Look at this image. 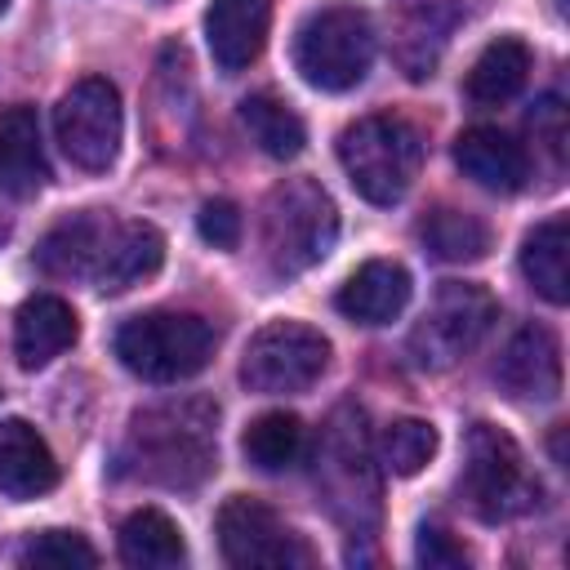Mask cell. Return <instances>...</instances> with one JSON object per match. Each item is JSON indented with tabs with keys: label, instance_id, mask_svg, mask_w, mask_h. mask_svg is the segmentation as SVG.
<instances>
[{
	"label": "cell",
	"instance_id": "obj_1",
	"mask_svg": "<svg viewBox=\"0 0 570 570\" xmlns=\"http://www.w3.org/2000/svg\"><path fill=\"white\" fill-rule=\"evenodd\" d=\"M120 468L151 485L196 490L218 468V405L169 401L142 410L125 436Z\"/></svg>",
	"mask_w": 570,
	"mask_h": 570
},
{
	"label": "cell",
	"instance_id": "obj_6",
	"mask_svg": "<svg viewBox=\"0 0 570 570\" xmlns=\"http://www.w3.org/2000/svg\"><path fill=\"white\" fill-rule=\"evenodd\" d=\"M459 490L468 508L481 521H512L525 508L539 503V481H530L521 445L494 428V423H472L468 428V454H463V476Z\"/></svg>",
	"mask_w": 570,
	"mask_h": 570
},
{
	"label": "cell",
	"instance_id": "obj_28",
	"mask_svg": "<svg viewBox=\"0 0 570 570\" xmlns=\"http://www.w3.org/2000/svg\"><path fill=\"white\" fill-rule=\"evenodd\" d=\"M436 454V428L423 419H392L379 432V463L392 476H414Z\"/></svg>",
	"mask_w": 570,
	"mask_h": 570
},
{
	"label": "cell",
	"instance_id": "obj_7",
	"mask_svg": "<svg viewBox=\"0 0 570 570\" xmlns=\"http://www.w3.org/2000/svg\"><path fill=\"white\" fill-rule=\"evenodd\" d=\"M316 485L325 490V503L343 525L365 530L379 517V481H374V468H370V445H365V432H361V414L338 410L330 419V428L321 436V450H316Z\"/></svg>",
	"mask_w": 570,
	"mask_h": 570
},
{
	"label": "cell",
	"instance_id": "obj_24",
	"mask_svg": "<svg viewBox=\"0 0 570 570\" xmlns=\"http://www.w3.org/2000/svg\"><path fill=\"white\" fill-rule=\"evenodd\" d=\"M183 530L160 508H138L120 525V561L134 570H174L183 566Z\"/></svg>",
	"mask_w": 570,
	"mask_h": 570
},
{
	"label": "cell",
	"instance_id": "obj_23",
	"mask_svg": "<svg viewBox=\"0 0 570 570\" xmlns=\"http://www.w3.org/2000/svg\"><path fill=\"white\" fill-rule=\"evenodd\" d=\"M521 272L548 303L561 307L570 298V223H566V214H552L525 232Z\"/></svg>",
	"mask_w": 570,
	"mask_h": 570
},
{
	"label": "cell",
	"instance_id": "obj_9",
	"mask_svg": "<svg viewBox=\"0 0 570 570\" xmlns=\"http://www.w3.org/2000/svg\"><path fill=\"white\" fill-rule=\"evenodd\" d=\"M330 365V338L303 321H272L263 325L240 356V383L263 396L303 392Z\"/></svg>",
	"mask_w": 570,
	"mask_h": 570
},
{
	"label": "cell",
	"instance_id": "obj_12",
	"mask_svg": "<svg viewBox=\"0 0 570 570\" xmlns=\"http://www.w3.org/2000/svg\"><path fill=\"white\" fill-rule=\"evenodd\" d=\"M499 387L512 401H557L561 392V343L548 325H525L508 338L494 365Z\"/></svg>",
	"mask_w": 570,
	"mask_h": 570
},
{
	"label": "cell",
	"instance_id": "obj_4",
	"mask_svg": "<svg viewBox=\"0 0 570 570\" xmlns=\"http://www.w3.org/2000/svg\"><path fill=\"white\" fill-rule=\"evenodd\" d=\"M214 325L196 312H142L116 330V356L129 374L147 383H178L209 365Z\"/></svg>",
	"mask_w": 570,
	"mask_h": 570
},
{
	"label": "cell",
	"instance_id": "obj_18",
	"mask_svg": "<svg viewBox=\"0 0 570 570\" xmlns=\"http://www.w3.org/2000/svg\"><path fill=\"white\" fill-rule=\"evenodd\" d=\"M160 263H165V236L151 223H111L107 245H102L89 281L102 294H120V289L156 276Z\"/></svg>",
	"mask_w": 570,
	"mask_h": 570
},
{
	"label": "cell",
	"instance_id": "obj_15",
	"mask_svg": "<svg viewBox=\"0 0 570 570\" xmlns=\"http://www.w3.org/2000/svg\"><path fill=\"white\" fill-rule=\"evenodd\" d=\"M454 165H459L476 187L499 191V196L521 191L525 178H530V156H525V147H521L512 134L494 129V125H472V129H463V134L454 138Z\"/></svg>",
	"mask_w": 570,
	"mask_h": 570
},
{
	"label": "cell",
	"instance_id": "obj_13",
	"mask_svg": "<svg viewBox=\"0 0 570 570\" xmlns=\"http://www.w3.org/2000/svg\"><path fill=\"white\" fill-rule=\"evenodd\" d=\"M459 4L454 0H410L396 13L392 27V58L410 80H428L445 53L450 31L459 27Z\"/></svg>",
	"mask_w": 570,
	"mask_h": 570
},
{
	"label": "cell",
	"instance_id": "obj_29",
	"mask_svg": "<svg viewBox=\"0 0 570 570\" xmlns=\"http://www.w3.org/2000/svg\"><path fill=\"white\" fill-rule=\"evenodd\" d=\"M22 566H98V552L76 530H40L18 552Z\"/></svg>",
	"mask_w": 570,
	"mask_h": 570
},
{
	"label": "cell",
	"instance_id": "obj_32",
	"mask_svg": "<svg viewBox=\"0 0 570 570\" xmlns=\"http://www.w3.org/2000/svg\"><path fill=\"white\" fill-rule=\"evenodd\" d=\"M530 129H534V138H543V147H548L552 160L561 165V156H566V107H561L557 94H548V98L530 111Z\"/></svg>",
	"mask_w": 570,
	"mask_h": 570
},
{
	"label": "cell",
	"instance_id": "obj_27",
	"mask_svg": "<svg viewBox=\"0 0 570 570\" xmlns=\"http://www.w3.org/2000/svg\"><path fill=\"white\" fill-rule=\"evenodd\" d=\"M423 245L441 258V263H476L490 249V227L463 209H432L419 227Z\"/></svg>",
	"mask_w": 570,
	"mask_h": 570
},
{
	"label": "cell",
	"instance_id": "obj_26",
	"mask_svg": "<svg viewBox=\"0 0 570 570\" xmlns=\"http://www.w3.org/2000/svg\"><path fill=\"white\" fill-rule=\"evenodd\" d=\"M240 125L249 129V138L272 156V160H294L307 142V129L298 120V111L289 102H281L276 94H249L240 102Z\"/></svg>",
	"mask_w": 570,
	"mask_h": 570
},
{
	"label": "cell",
	"instance_id": "obj_34",
	"mask_svg": "<svg viewBox=\"0 0 570 570\" xmlns=\"http://www.w3.org/2000/svg\"><path fill=\"white\" fill-rule=\"evenodd\" d=\"M4 9H9V0H0V13H4Z\"/></svg>",
	"mask_w": 570,
	"mask_h": 570
},
{
	"label": "cell",
	"instance_id": "obj_14",
	"mask_svg": "<svg viewBox=\"0 0 570 570\" xmlns=\"http://www.w3.org/2000/svg\"><path fill=\"white\" fill-rule=\"evenodd\" d=\"M267 27H272V0H209L205 45L214 53V67L227 76L245 71L263 53Z\"/></svg>",
	"mask_w": 570,
	"mask_h": 570
},
{
	"label": "cell",
	"instance_id": "obj_20",
	"mask_svg": "<svg viewBox=\"0 0 570 570\" xmlns=\"http://www.w3.org/2000/svg\"><path fill=\"white\" fill-rule=\"evenodd\" d=\"M80 325L67 298L58 294H31L13 316V356L22 370H40L53 356H62L76 343Z\"/></svg>",
	"mask_w": 570,
	"mask_h": 570
},
{
	"label": "cell",
	"instance_id": "obj_8",
	"mask_svg": "<svg viewBox=\"0 0 570 570\" xmlns=\"http://www.w3.org/2000/svg\"><path fill=\"white\" fill-rule=\"evenodd\" d=\"M494 316H499V303L490 289H481L472 281H445L410 334L414 365L419 370H450L459 356H468L485 338Z\"/></svg>",
	"mask_w": 570,
	"mask_h": 570
},
{
	"label": "cell",
	"instance_id": "obj_19",
	"mask_svg": "<svg viewBox=\"0 0 570 570\" xmlns=\"http://www.w3.org/2000/svg\"><path fill=\"white\" fill-rule=\"evenodd\" d=\"M58 485V459L27 419H0V494L36 499Z\"/></svg>",
	"mask_w": 570,
	"mask_h": 570
},
{
	"label": "cell",
	"instance_id": "obj_17",
	"mask_svg": "<svg viewBox=\"0 0 570 570\" xmlns=\"http://www.w3.org/2000/svg\"><path fill=\"white\" fill-rule=\"evenodd\" d=\"M49 183V160L40 142V116L27 102L0 111V191L31 200Z\"/></svg>",
	"mask_w": 570,
	"mask_h": 570
},
{
	"label": "cell",
	"instance_id": "obj_33",
	"mask_svg": "<svg viewBox=\"0 0 570 570\" xmlns=\"http://www.w3.org/2000/svg\"><path fill=\"white\" fill-rule=\"evenodd\" d=\"M9 232H13V223H9V214H4V209H0V245H4V240H9Z\"/></svg>",
	"mask_w": 570,
	"mask_h": 570
},
{
	"label": "cell",
	"instance_id": "obj_3",
	"mask_svg": "<svg viewBox=\"0 0 570 570\" xmlns=\"http://www.w3.org/2000/svg\"><path fill=\"white\" fill-rule=\"evenodd\" d=\"M338 165L370 205H396L423 165V134L401 116H365L338 134Z\"/></svg>",
	"mask_w": 570,
	"mask_h": 570
},
{
	"label": "cell",
	"instance_id": "obj_10",
	"mask_svg": "<svg viewBox=\"0 0 570 570\" xmlns=\"http://www.w3.org/2000/svg\"><path fill=\"white\" fill-rule=\"evenodd\" d=\"M53 129H58V142L71 165H80L89 174L111 169V160L120 151V134H125V111H120L116 85L102 76L76 80L62 94V102L53 107Z\"/></svg>",
	"mask_w": 570,
	"mask_h": 570
},
{
	"label": "cell",
	"instance_id": "obj_25",
	"mask_svg": "<svg viewBox=\"0 0 570 570\" xmlns=\"http://www.w3.org/2000/svg\"><path fill=\"white\" fill-rule=\"evenodd\" d=\"M240 450L258 472H289L307 450V428L289 410H267V414L249 419Z\"/></svg>",
	"mask_w": 570,
	"mask_h": 570
},
{
	"label": "cell",
	"instance_id": "obj_22",
	"mask_svg": "<svg viewBox=\"0 0 570 570\" xmlns=\"http://www.w3.org/2000/svg\"><path fill=\"white\" fill-rule=\"evenodd\" d=\"M525 80H530V45L517 36H499L476 53L463 94L476 107H503L525 89Z\"/></svg>",
	"mask_w": 570,
	"mask_h": 570
},
{
	"label": "cell",
	"instance_id": "obj_5",
	"mask_svg": "<svg viewBox=\"0 0 570 570\" xmlns=\"http://www.w3.org/2000/svg\"><path fill=\"white\" fill-rule=\"evenodd\" d=\"M374 62V22L356 4H325L294 31V67L312 89L347 94Z\"/></svg>",
	"mask_w": 570,
	"mask_h": 570
},
{
	"label": "cell",
	"instance_id": "obj_31",
	"mask_svg": "<svg viewBox=\"0 0 570 570\" xmlns=\"http://www.w3.org/2000/svg\"><path fill=\"white\" fill-rule=\"evenodd\" d=\"M414 557H419V566H428V570H454V566H468L463 543H459L445 525H436V521H428V525L419 530V548H414Z\"/></svg>",
	"mask_w": 570,
	"mask_h": 570
},
{
	"label": "cell",
	"instance_id": "obj_16",
	"mask_svg": "<svg viewBox=\"0 0 570 570\" xmlns=\"http://www.w3.org/2000/svg\"><path fill=\"white\" fill-rule=\"evenodd\" d=\"M410 303V272L392 258L361 263L334 294V307L356 325H387Z\"/></svg>",
	"mask_w": 570,
	"mask_h": 570
},
{
	"label": "cell",
	"instance_id": "obj_21",
	"mask_svg": "<svg viewBox=\"0 0 570 570\" xmlns=\"http://www.w3.org/2000/svg\"><path fill=\"white\" fill-rule=\"evenodd\" d=\"M107 232H111V218H102L98 209L62 218V223L40 240V249H36L40 272L62 276V281H71V276L89 281L94 267H98V254H102V245H107Z\"/></svg>",
	"mask_w": 570,
	"mask_h": 570
},
{
	"label": "cell",
	"instance_id": "obj_11",
	"mask_svg": "<svg viewBox=\"0 0 570 570\" xmlns=\"http://www.w3.org/2000/svg\"><path fill=\"white\" fill-rule=\"evenodd\" d=\"M214 530L227 566H312V548L303 543V534H294L267 503L249 494H232L218 508Z\"/></svg>",
	"mask_w": 570,
	"mask_h": 570
},
{
	"label": "cell",
	"instance_id": "obj_30",
	"mask_svg": "<svg viewBox=\"0 0 570 570\" xmlns=\"http://www.w3.org/2000/svg\"><path fill=\"white\" fill-rule=\"evenodd\" d=\"M196 232L200 240H209L214 249H236L240 245V209L232 200H205L196 214Z\"/></svg>",
	"mask_w": 570,
	"mask_h": 570
},
{
	"label": "cell",
	"instance_id": "obj_2",
	"mask_svg": "<svg viewBox=\"0 0 570 570\" xmlns=\"http://www.w3.org/2000/svg\"><path fill=\"white\" fill-rule=\"evenodd\" d=\"M338 240V209L312 178H285L263 205V254L276 276L316 267Z\"/></svg>",
	"mask_w": 570,
	"mask_h": 570
}]
</instances>
